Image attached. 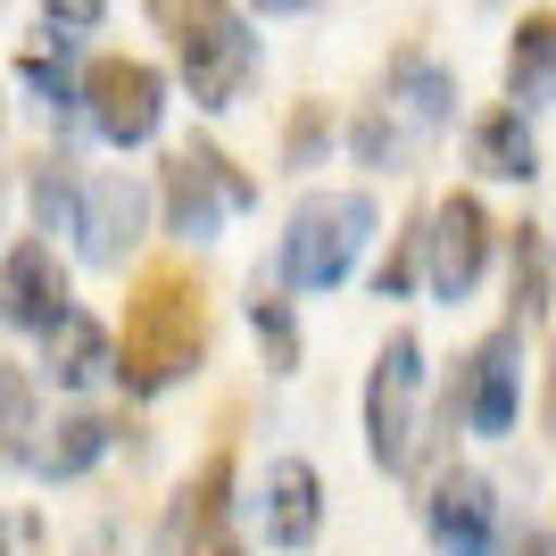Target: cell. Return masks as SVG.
<instances>
[{"label": "cell", "instance_id": "obj_1", "mask_svg": "<svg viewBox=\"0 0 556 556\" xmlns=\"http://www.w3.org/2000/svg\"><path fill=\"white\" fill-rule=\"evenodd\" d=\"M208 349V291L191 266H150L125 300V341H116V382L134 399H159L166 382H184Z\"/></svg>", "mask_w": 556, "mask_h": 556}, {"label": "cell", "instance_id": "obj_2", "mask_svg": "<svg viewBox=\"0 0 556 556\" xmlns=\"http://www.w3.org/2000/svg\"><path fill=\"white\" fill-rule=\"evenodd\" d=\"M448 116H457V75L424 50H399L391 75H382V100H366L357 125H349V150L366 166H407Z\"/></svg>", "mask_w": 556, "mask_h": 556}, {"label": "cell", "instance_id": "obj_3", "mask_svg": "<svg viewBox=\"0 0 556 556\" xmlns=\"http://www.w3.org/2000/svg\"><path fill=\"white\" fill-rule=\"evenodd\" d=\"M159 25L175 34V59H184V84L200 109H232L257 75V34L241 9H175L159 0Z\"/></svg>", "mask_w": 556, "mask_h": 556}, {"label": "cell", "instance_id": "obj_4", "mask_svg": "<svg viewBox=\"0 0 556 556\" xmlns=\"http://www.w3.org/2000/svg\"><path fill=\"white\" fill-rule=\"evenodd\" d=\"M366 232H374L366 191H316V200H300V208H291V232H282V282H291V291H332V282H349Z\"/></svg>", "mask_w": 556, "mask_h": 556}, {"label": "cell", "instance_id": "obj_5", "mask_svg": "<svg viewBox=\"0 0 556 556\" xmlns=\"http://www.w3.org/2000/svg\"><path fill=\"white\" fill-rule=\"evenodd\" d=\"M366 448L382 473H407L424 457V341L391 332V349L374 357L366 382Z\"/></svg>", "mask_w": 556, "mask_h": 556}, {"label": "cell", "instance_id": "obj_6", "mask_svg": "<svg viewBox=\"0 0 556 556\" xmlns=\"http://www.w3.org/2000/svg\"><path fill=\"white\" fill-rule=\"evenodd\" d=\"M241 208H257V175H241L216 141H184L166 159V225L184 232V241H208Z\"/></svg>", "mask_w": 556, "mask_h": 556}, {"label": "cell", "instance_id": "obj_7", "mask_svg": "<svg viewBox=\"0 0 556 556\" xmlns=\"http://www.w3.org/2000/svg\"><path fill=\"white\" fill-rule=\"evenodd\" d=\"M84 109H92L100 141L141 150L166 116V75L150 67V59H92V67H84Z\"/></svg>", "mask_w": 556, "mask_h": 556}, {"label": "cell", "instance_id": "obj_8", "mask_svg": "<svg viewBox=\"0 0 556 556\" xmlns=\"http://www.w3.org/2000/svg\"><path fill=\"white\" fill-rule=\"evenodd\" d=\"M490 241H498V225H490V208L473 200V191H448L441 208L424 216V275H432L441 300H465V291L482 282Z\"/></svg>", "mask_w": 556, "mask_h": 556}, {"label": "cell", "instance_id": "obj_9", "mask_svg": "<svg viewBox=\"0 0 556 556\" xmlns=\"http://www.w3.org/2000/svg\"><path fill=\"white\" fill-rule=\"evenodd\" d=\"M523 341H515V325H498V332H482L473 341V357L457 366V382H448V416H465L473 432H515V382H523Z\"/></svg>", "mask_w": 556, "mask_h": 556}, {"label": "cell", "instance_id": "obj_10", "mask_svg": "<svg viewBox=\"0 0 556 556\" xmlns=\"http://www.w3.org/2000/svg\"><path fill=\"white\" fill-rule=\"evenodd\" d=\"M67 307H75V291H67V266H59L50 241H17L0 257V316L17 332H50Z\"/></svg>", "mask_w": 556, "mask_h": 556}, {"label": "cell", "instance_id": "obj_11", "mask_svg": "<svg viewBox=\"0 0 556 556\" xmlns=\"http://www.w3.org/2000/svg\"><path fill=\"white\" fill-rule=\"evenodd\" d=\"M141 216H150V191L134 175H92L84 200H75V232H84V257L92 266H125L141 250Z\"/></svg>", "mask_w": 556, "mask_h": 556}, {"label": "cell", "instance_id": "obj_12", "mask_svg": "<svg viewBox=\"0 0 556 556\" xmlns=\"http://www.w3.org/2000/svg\"><path fill=\"white\" fill-rule=\"evenodd\" d=\"M424 523H432V548L441 556H490V540H498V498H490L482 473H441L432 498H424Z\"/></svg>", "mask_w": 556, "mask_h": 556}, {"label": "cell", "instance_id": "obj_13", "mask_svg": "<svg viewBox=\"0 0 556 556\" xmlns=\"http://www.w3.org/2000/svg\"><path fill=\"white\" fill-rule=\"evenodd\" d=\"M316 532H325V482H316V465L275 457V473H266V540L275 548H307Z\"/></svg>", "mask_w": 556, "mask_h": 556}, {"label": "cell", "instance_id": "obj_14", "mask_svg": "<svg viewBox=\"0 0 556 556\" xmlns=\"http://www.w3.org/2000/svg\"><path fill=\"white\" fill-rule=\"evenodd\" d=\"M225 498H232V448H216L200 473H191L184 490H175V507H166V532H159V548L166 556H191L200 540L225 523Z\"/></svg>", "mask_w": 556, "mask_h": 556}, {"label": "cell", "instance_id": "obj_15", "mask_svg": "<svg viewBox=\"0 0 556 556\" xmlns=\"http://www.w3.org/2000/svg\"><path fill=\"white\" fill-rule=\"evenodd\" d=\"M42 366H50V382L84 391V382H100V374H116V341L84 316V307H67V316L42 332Z\"/></svg>", "mask_w": 556, "mask_h": 556}, {"label": "cell", "instance_id": "obj_16", "mask_svg": "<svg viewBox=\"0 0 556 556\" xmlns=\"http://www.w3.org/2000/svg\"><path fill=\"white\" fill-rule=\"evenodd\" d=\"M473 166L498 175V184H532L540 175V141H532V125H523V109L473 116Z\"/></svg>", "mask_w": 556, "mask_h": 556}, {"label": "cell", "instance_id": "obj_17", "mask_svg": "<svg viewBox=\"0 0 556 556\" xmlns=\"http://www.w3.org/2000/svg\"><path fill=\"white\" fill-rule=\"evenodd\" d=\"M507 92L523 100V109L556 92V9L515 17V42H507Z\"/></svg>", "mask_w": 556, "mask_h": 556}, {"label": "cell", "instance_id": "obj_18", "mask_svg": "<svg viewBox=\"0 0 556 556\" xmlns=\"http://www.w3.org/2000/svg\"><path fill=\"white\" fill-rule=\"evenodd\" d=\"M100 448H109V424L75 407V416H59L42 441H34V473H42V482H75V473L100 465Z\"/></svg>", "mask_w": 556, "mask_h": 556}, {"label": "cell", "instance_id": "obj_19", "mask_svg": "<svg viewBox=\"0 0 556 556\" xmlns=\"http://www.w3.org/2000/svg\"><path fill=\"white\" fill-rule=\"evenodd\" d=\"M556 307V250L540 225H515V325H540Z\"/></svg>", "mask_w": 556, "mask_h": 556}, {"label": "cell", "instance_id": "obj_20", "mask_svg": "<svg viewBox=\"0 0 556 556\" xmlns=\"http://www.w3.org/2000/svg\"><path fill=\"white\" fill-rule=\"evenodd\" d=\"M34 432H42V416H34V374H25L17 357H0V465L34 457Z\"/></svg>", "mask_w": 556, "mask_h": 556}, {"label": "cell", "instance_id": "obj_21", "mask_svg": "<svg viewBox=\"0 0 556 556\" xmlns=\"http://www.w3.org/2000/svg\"><path fill=\"white\" fill-rule=\"evenodd\" d=\"M75 200H84V191H75V159L67 150H42V159H34V225L42 232L75 225Z\"/></svg>", "mask_w": 556, "mask_h": 556}, {"label": "cell", "instance_id": "obj_22", "mask_svg": "<svg viewBox=\"0 0 556 556\" xmlns=\"http://www.w3.org/2000/svg\"><path fill=\"white\" fill-rule=\"evenodd\" d=\"M250 325H257V341H266V366L275 374L300 366V316H291L282 291H250Z\"/></svg>", "mask_w": 556, "mask_h": 556}, {"label": "cell", "instance_id": "obj_23", "mask_svg": "<svg viewBox=\"0 0 556 556\" xmlns=\"http://www.w3.org/2000/svg\"><path fill=\"white\" fill-rule=\"evenodd\" d=\"M416 275H424V216H407V225H399V241H391V257L374 266V291H382V300H407V291H416Z\"/></svg>", "mask_w": 556, "mask_h": 556}, {"label": "cell", "instance_id": "obj_24", "mask_svg": "<svg viewBox=\"0 0 556 556\" xmlns=\"http://www.w3.org/2000/svg\"><path fill=\"white\" fill-rule=\"evenodd\" d=\"M325 141H332L325 100H300V109H291V134H282V159H291V166H307L316 150H325Z\"/></svg>", "mask_w": 556, "mask_h": 556}, {"label": "cell", "instance_id": "obj_25", "mask_svg": "<svg viewBox=\"0 0 556 556\" xmlns=\"http://www.w3.org/2000/svg\"><path fill=\"white\" fill-rule=\"evenodd\" d=\"M0 556H42V515H0Z\"/></svg>", "mask_w": 556, "mask_h": 556}, {"label": "cell", "instance_id": "obj_26", "mask_svg": "<svg viewBox=\"0 0 556 556\" xmlns=\"http://www.w3.org/2000/svg\"><path fill=\"white\" fill-rule=\"evenodd\" d=\"M42 25H50V34H59V25H100V9H92V0H67V9L50 0V9H42Z\"/></svg>", "mask_w": 556, "mask_h": 556}, {"label": "cell", "instance_id": "obj_27", "mask_svg": "<svg viewBox=\"0 0 556 556\" xmlns=\"http://www.w3.org/2000/svg\"><path fill=\"white\" fill-rule=\"evenodd\" d=\"M540 424H548V441H556V341H548V366H540Z\"/></svg>", "mask_w": 556, "mask_h": 556}, {"label": "cell", "instance_id": "obj_28", "mask_svg": "<svg viewBox=\"0 0 556 556\" xmlns=\"http://www.w3.org/2000/svg\"><path fill=\"white\" fill-rule=\"evenodd\" d=\"M515 556H556V532H532V540H523Z\"/></svg>", "mask_w": 556, "mask_h": 556}, {"label": "cell", "instance_id": "obj_29", "mask_svg": "<svg viewBox=\"0 0 556 556\" xmlns=\"http://www.w3.org/2000/svg\"><path fill=\"white\" fill-rule=\"evenodd\" d=\"M225 556H241V548H225Z\"/></svg>", "mask_w": 556, "mask_h": 556}]
</instances>
